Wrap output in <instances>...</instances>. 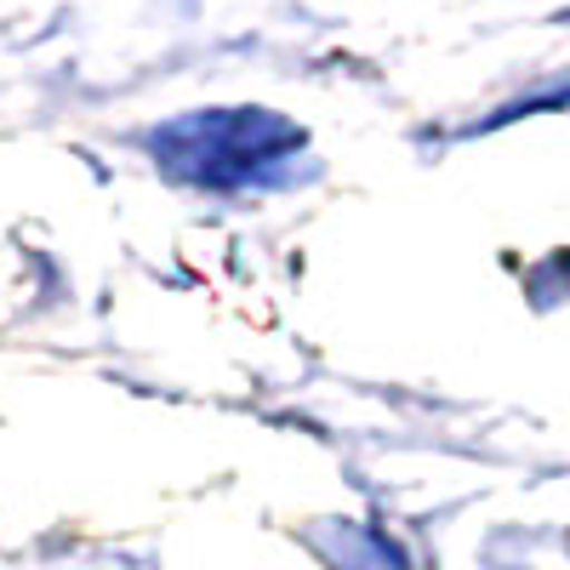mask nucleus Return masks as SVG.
Listing matches in <instances>:
<instances>
[{
    "label": "nucleus",
    "mask_w": 570,
    "mask_h": 570,
    "mask_svg": "<svg viewBox=\"0 0 570 570\" xmlns=\"http://www.w3.org/2000/svg\"><path fill=\"white\" fill-rule=\"evenodd\" d=\"M155 160L200 188H257L292 177L308 155V131L274 109H200L149 137Z\"/></svg>",
    "instance_id": "1"
},
{
    "label": "nucleus",
    "mask_w": 570,
    "mask_h": 570,
    "mask_svg": "<svg viewBox=\"0 0 570 570\" xmlns=\"http://www.w3.org/2000/svg\"><path fill=\"white\" fill-rule=\"evenodd\" d=\"M559 285H570V257H559V263H548L542 274H531V297L548 303V292H559Z\"/></svg>",
    "instance_id": "2"
}]
</instances>
